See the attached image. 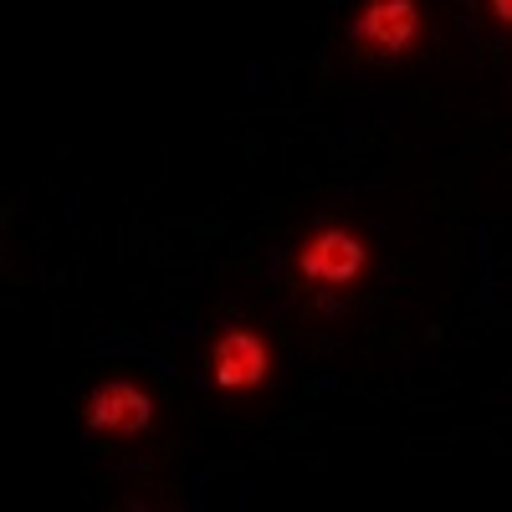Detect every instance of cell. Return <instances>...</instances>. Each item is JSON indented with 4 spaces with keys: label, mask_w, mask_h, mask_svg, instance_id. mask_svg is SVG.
I'll use <instances>...</instances> for the list:
<instances>
[{
    "label": "cell",
    "mask_w": 512,
    "mask_h": 512,
    "mask_svg": "<svg viewBox=\"0 0 512 512\" xmlns=\"http://www.w3.org/2000/svg\"><path fill=\"white\" fill-rule=\"evenodd\" d=\"M384 267V241L359 210H313L287 231L277 282L297 318L338 323L384 287Z\"/></svg>",
    "instance_id": "cell-1"
},
{
    "label": "cell",
    "mask_w": 512,
    "mask_h": 512,
    "mask_svg": "<svg viewBox=\"0 0 512 512\" xmlns=\"http://www.w3.org/2000/svg\"><path fill=\"white\" fill-rule=\"evenodd\" d=\"M195 374H200L205 400L216 405V415H226L231 425H256L282 410L287 349L267 318L231 308L200 333Z\"/></svg>",
    "instance_id": "cell-2"
},
{
    "label": "cell",
    "mask_w": 512,
    "mask_h": 512,
    "mask_svg": "<svg viewBox=\"0 0 512 512\" xmlns=\"http://www.w3.org/2000/svg\"><path fill=\"white\" fill-rule=\"evenodd\" d=\"M446 36L436 0H354L333 31L338 77H400L420 67Z\"/></svg>",
    "instance_id": "cell-3"
},
{
    "label": "cell",
    "mask_w": 512,
    "mask_h": 512,
    "mask_svg": "<svg viewBox=\"0 0 512 512\" xmlns=\"http://www.w3.org/2000/svg\"><path fill=\"white\" fill-rule=\"evenodd\" d=\"M77 425L113 456H154L175 431V415H169V400L149 374L108 369L82 390Z\"/></svg>",
    "instance_id": "cell-4"
},
{
    "label": "cell",
    "mask_w": 512,
    "mask_h": 512,
    "mask_svg": "<svg viewBox=\"0 0 512 512\" xmlns=\"http://www.w3.org/2000/svg\"><path fill=\"white\" fill-rule=\"evenodd\" d=\"M472 11H477V21H482L487 36L512 41V0H472Z\"/></svg>",
    "instance_id": "cell-5"
}]
</instances>
